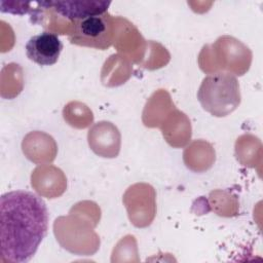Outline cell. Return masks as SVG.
Instances as JSON below:
<instances>
[{"label":"cell","mask_w":263,"mask_h":263,"mask_svg":"<svg viewBox=\"0 0 263 263\" xmlns=\"http://www.w3.org/2000/svg\"><path fill=\"white\" fill-rule=\"evenodd\" d=\"M73 30L69 34L72 44L97 49H107L113 43L115 23L108 12L73 21Z\"/></svg>","instance_id":"cell-3"},{"label":"cell","mask_w":263,"mask_h":263,"mask_svg":"<svg viewBox=\"0 0 263 263\" xmlns=\"http://www.w3.org/2000/svg\"><path fill=\"white\" fill-rule=\"evenodd\" d=\"M63 49V43L57 34L43 32L31 37L26 44V54L29 60L40 66L55 64Z\"/></svg>","instance_id":"cell-4"},{"label":"cell","mask_w":263,"mask_h":263,"mask_svg":"<svg viewBox=\"0 0 263 263\" xmlns=\"http://www.w3.org/2000/svg\"><path fill=\"white\" fill-rule=\"evenodd\" d=\"M110 1H49L40 2L45 8H52L62 16L75 21L90 15H97L107 12Z\"/></svg>","instance_id":"cell-5"},{"label":"cell","mask_w":263,"mask_h":263,"mask_svg":"<svg viewBox=\"0 0 263 263\" xmlns=\"http://www.w3.org/2000/svg\"><path fill=\"white\" fill-rule=\"evenodd\" d=\"M48 212L38 195L24 190L6 192L0 198L1 261H30L45 237Z\"/></svg>","instance_id":"cell-1"},{"label":"cell","mask_w":263,"mask_h":263,"mask_svg":"<svg viewBox=\"0 0 263 263\" xmlns=\"http://www.w3.org/2000/svg\"><path fill=\"white\" fill-rule=\"evenodd\" d=\"M202 108L214 116H226L240 103L238 81L230 73H215L203 78L197 92Z\"/></svg>","instance_id":"cell-2"}]
</instances>
